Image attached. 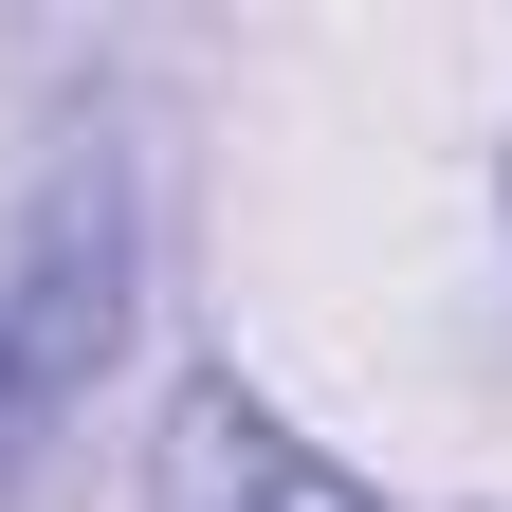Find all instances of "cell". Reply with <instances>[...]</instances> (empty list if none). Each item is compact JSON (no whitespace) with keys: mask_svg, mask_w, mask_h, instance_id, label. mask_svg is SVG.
<instances>
[{"mask_svg":"<svg viewBox=\"0 0 512 512\" xmlns=\"http://www.w3.org/2000/svg\"><path fill=\"white\" fill-rule=\"evenodd\" d=\"M128 311H147V183H128V147L92 128V147L37 165L19 238H0V512L55 476V439H74L92 384L128 366Z\"/></svg>","mask_w":512,"mask_h":512,"instance_id":"6da1fadb","label":"cell"},{"mask_svg":"<svg viewBox=\"0 0 512 512\" xmlns=\"http://www.w3.org/2000/svg\"><path fill=\"white\" fill-rule=\"evenodd\" d=\"M147 512H384V494L348 458H311L238 366H183L165 421H147Z\"/></svg>","mask_w":512,"mask_h":512,"instance_id":"7a4b0ae2","label":"cell"}]
</instances>
